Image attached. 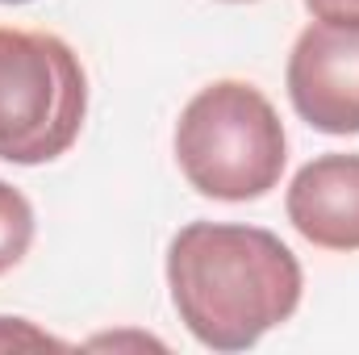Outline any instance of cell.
Wrapping results in <instances>:
<instances>
[{"instance_id":"1","label":"cell","mask_w":359,"mask_h":355,"mask_svg":"<svg viewBox=\"0 0 359 355\" xmlns=\"http://www.w3.org/2000/svg\"><path fill=\"white\" fill-rule=\"evenodd\" d=\"M168 288L201 347L247 351L297 314L305 276L271 230L188 222L168 247Z\"/></svg>"},{"instance_id":"2","label":"cell","mask_w":359,"mask_h":355,"mask_svg":"<svg viewBox=\"0 0 359 355\" xmlns=\"http://www.w3.org/2000/svg\"><path fill=\"white\" fill-rule=\"evenodd\" d=\"M176 163L209 201H259L284 176L288 138L271 100L247 80L201 88L176 121Z\"/></svg>"},{"instance_id":"3","label":"cell","mask_w":359,"mask_h":355,"mask_svg":"<svg viewBox=\"0 0 359 355\" xmlns=\"http://www.w3.org/2000/svg\"><path fill=\"white\" fill-rule=\"evenodd\" d=\"M88 113L80 55L42 29L0 25V159L38 168L72 151Z\"/></svg>"},{"instance_id":"4","label":"cell","mask_w":359,"mask_h":355,"mask_svg":"<svg viewBox=\"0 0 359 355\" xmlns=\"http://www.w3.org/2000/svg\"><path fill=\"white\" fill-rule=\"evenodd\" d=\"M288 100L322 134H359V21H313L288 55Z\"/></svg>"},{"instance_id":"5","label":"cell","mask_w":359,"mask_h":355,"mask_svg":"<svg viewBox=\"0 0 359 355\" xmlns=\"http://www.w3.org/2000/svg\"><path fill=\"white\" fill-rule=\"evenodd\" d=\"M292 230L322 251H359V155H318L309 159L284 196Z\"/></svg>"},{"instance_id":"6","label":"cell","mask_w":359,"mask_h":355,"mask_svg":"<svg viewBox=\"0 0 359 355\" xmlns=\"http://www.w3.org/2000/svg\"><path fill=\"white\" fill-rule=\"evenodd\" d=\"M34 230H38L34 205L25 201L21 188H13L8 180H0V276L13 272V267L29 255Z\"/></svg>"},{"instance_id":"7","label":"cell","mask_w":359,"mask_h":355,"mask_svg":"<svg viewBox=\"0 0 359 355\" xmlns=\"http://www.w3.org/2000/svg\"><path fill=\"white\" fill-rule=\"evenodd\" d=\"M17 347V343H34V347H59L50 335H42V330H29V322L25 318H0V347Z\"/></svg>"},{"instance_id":"8","label":"cell","mask_w":359,"mask_h":355,"mask_svg":"<svg viewBox=\"0 0 359 355\" xmlns=\"http://www.w3.org/2000/svg\"><path fill=\"white\" fill-rule=\"evenodd\" d=\"M318 21H359V0H305Z\"/></svg>"},{"instance_id":"9","label":"cell","mask_w":359,"mask_h":355,"mask_svg":"<svg viewBox=\"0 0 359 355\" xmlns=\"http://www.w3.org/2000/svg\"><path fill=\"white\" fill-rule=\"evenodd\" d=\"M0 4H29V0H0Z\"/></svg>"},{"instance_id":"10","label":"cell","mask_w":359,"mask_h":355,"mask_svg":"<svg viewBox=\"0 0 359 355\" xmlns=\"http://www.w3.org/2000/svg\"><path fill=\"white\" fill-rule=\"evenodd\" d=\"M226 4H251V0H226Z\"/></svg>"}]
</instances>
